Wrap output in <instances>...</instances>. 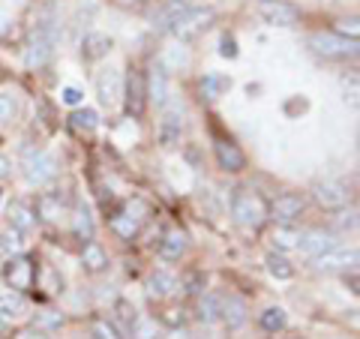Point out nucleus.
Here are the masks:
<instances>
[{
	"label": "nucleus",
	"instance_id": "37998d69",
	"mask_svg": "<svg viewBox=\"0 0 360 339\" xmlns=\"http://www.w3.org/2000/svg\"><path fill=\"white\" fill-rule=\"evenodd\" d=\"M39 213H42V219H58V201H54V198H42L39 201Z\"/></svg>",
	"mask_w": 360,
	"mask_h": 339
},
{
	"label": "nucleus",
	"instance_id": "f257e3e1",
	"mask_svg": "<svg viewBox=\"0 0 360 339\" xmlns=\"http://www.w3.org/2000/svg\"><path fill=\"white\" fill-rule=\"evenodd\" d=\"M60 37H63L60 21L51 13L37 21V27H33V33H30V42H27V51H25V63L30 66V70H39V66H45L54 58V49H58Z\"/></svg>",
	"mask_w": 360,
	"mask_h": 339
},
{
	"label": "nucleus",
	"instance_id": "e433bc0d",
	"mask_svg": "<svg viewBox=\"0 0 360 339\" xmlns=\"http://www.w3.org/2000/svg\"><path fill=\"white\" fill-rule=\"evenodd\" d=\"M115 315H117V321H120L123 327H127V331H129V327H132V321H135V319H139V315H135V309L129 307V303H127V300H117V307H115Z\"/></svg>",
	"mask_w": 360,
	"mask_h": 339
},
{
	"label": "nucleus",
	"instance_id": "6ab92c4d",
	"mask_svg": "<svg viewBox=\"0 0 360 339\" xmlns=\"http://www.w3.org/2000/svg\"><path fill=\"white\" fill-rule=\"evenodd\" d=\"M184 252H186V234L184 231H168L162 237V243H160V255L165 258V262H177Z\"/></svg>",
	"mask_w": 360,
	"mask_h": 339
},
{
	"label": "nucleus",
	"instance_id": "c85d7f7f",
	"mask_svg": "<svg viewBox=\"0 0 360 339\" xmlns=\"http://www.w3.org/2000/svg\"><path fill=\"white\" fill-rule=\"evenodd\" d=\"M82 262H84L87 270H94V274H96V270H103L108 264V258H105V250L99 243H87L84 252H82Z\"/></svg>",
	"mask_w": 360,
	"mask_h": 339
},
{
	"label": "nucleus",
	"instance_id": "39448f33",
	"mask_svg": "<svg viewBox=\"0 0 360 339\" xmlns=\"http://www.w3.org/2000/svg\"><path fill=\"white\" fill-rule=\"evenodd\" d=\"M4 279L9 288H18V291H27L37 279V267L27 255H9V262L4 267Z\"/></svg>",
	"mask_w": 360,
	"mask_h": 339
},
{
	"label": "nucleus",
	"instance_id": "9d476101",
	"mask_svg": "<svg viewBox=\"0 0 360 339\" xmlns=\"http://www.w3.org/2000/svg\"><path fill=\"white\" fill-rule=\"evenodd\" d=\"M357 264V250H345V246H333V250L315 255V267L319 270H348Z\"/></svg>",
	"mask_w": 360,
	"mask_h": 339
},
{
	"label": "nucleus",
	"instance_id": "b1692460",
	"mask_svg": "<svg viewBox=\"0 0 360 339\" xmlns=\"http://www.w3.org/2000/svg\"><path fill=\"white\" fill-rule=\"evenodd\" d=\"M198 319L205 324H213L222 319V298L219 295H201L198 300Z\"/></svg>",
	"mask_w": 360,
	"mask_h": 339
},
{
	"label": "nucleus",
	"instance_id": "423d86ee",
	"mask_svg": "<svg viewBox=\"0 0 360 339\" xmlns=\"http://www.w3.org/2000/svg\"><path fill=\"white\" fill-rule=\"evenodd\" d=\"M213 21V13L210 9H201V6H189L184 15H180V21L172 27V33L177 39H193L198 37L201 30H207V25Z\"/></svg>",
	"mask_w": 360,
	"mask_h": 339
},
{
	"label": "nucleus",
	"instance_id": "20e7f679",
	"mask_svg": "<svg viewBox=\"0 0 360 339\" xmlns=\"http://www.w3.org/2000/svg\"><path fill=\"white\" fill-rule=\"evenodd\" d=\"M96 96H99V103L108 105V108H115L123 99V75H120L117 66H105V70H99V75H96Z\"/></svg>",
	"mask_w": 360,
	"mask_h": 339
},
{
	"label": "nucleus",
	"instance_id": "ea45409f",
	"mask_svg": "<svg viewBox=\"0 0 360 339\" xmlns=\"http://www.w3.org/2000/svg\"><path fill=\"white\" fill-rule=\"evenodd\" d=\"M336 33H340V37L357 39V18H342V21H336Z\"/></svg>",
	"mask_w": 360,
	"mask_h": 339
},
{
	"label": "nucleus",
	"instance_id": "a211bd4d",
	"mask_svg": "<svg viewBox=\"0 0 360 339\" xmlns=\"http://www.w3.org/2000/svg\"><path fill=\"white\" fill-rule=\"evenodd\" d=\"M148 291L153 298H168L177 291V276L168 274V270H153L148 276Z\"/></svg>",
	"mask_w": 360,
	"mask_h": 339
},
{
	"label": "nucleus",
	"instance_id": "4468645a",
	"mask_svg": "<svg viewBox=\"0 0 360 339\" xmlns=\"http://www.w3.org/2000/svg\"><path fill=\"white\" fill-rule=\"evenodd\" d=\"M217 160H219V165L225 168V172H240V168L246 165V160H243V153H240V148L234 141H229V139H217Z\"/></svg>",
	"mask_w": 360,
	"mask_h": 339
},
{
	"label": "nucleus",
	"instance_id": "a878e982",
	"mask_svg": "<svg viewBox=\"0 0 360 339\" xmlns=\"http://www.w3.org/2000/svg\"><path fill=\"white\" fill-rule=\"evenodd\" d=\"M111 231L127 237V241H132L135 231H139V217H132V210L117 213V217H111Z\"/></svg>",
	"mask_w": 360,
	"mask_h": 339
},
{
	"label": "nucleus",
	"instance_id": "bb28decb",
	"mask_svg": "<svg viewBox=\"0 0 360 339\" xmlns=\"http://www.w3.org/2000/svg\"><path fill=\"white\" fill-rule=\"evenodd\" d=\"M270 241H274L276 250H295L297 241H300V234H297L295 225L283 222V225H276V229H274V237H270Z\"/></svg>",
	"mask_w": 360,
	"mask_h": 339
},
{
	"label": "nucleus",
	"instance_id": "58836bf2",
	"mask_svg": "<svg viewBox=\"0 0 360 339\" xmlns=\"http://www.w3.org/2000/svg\"><path fill=\"white\" fill-rule=\"evenodd\" d=\"M90 333H94V339H120L117 331L108 321H94L90 324Z\"/></svg>",
	"mask_w": 360,
	"mask_h": 339
},
{
	"label": "nucleus",
	"instance_id": "c756f323",
	"mask_svg": "<svg viewBox=\"0 0 360 339\" xmlns=\"http://www.w3.org/2000/svg\"><path fill=\"white\" fill-rule=\"evenodd\" d=\"M267 274L274 276V279H291V276H295V267H291L288 258L270 252L267 255Z\"/></svg>",
	"mask_w": 360,
	"mask_h": 339
},
{
	"label": "nucleus",
	"instance_id": "09e8293b",
	"mask_svg": "<svg viewBox=\"0 0 360 339\" xmlns=\"http://www.w3.org/2000/svg\"><path fill=\"white\" fill-rule=\"evenodd\" d=\"M120 4H141V0H120Z\"/></svg>",
	"mask_w": 360,
	"mask_h": 339
},
{
	"label": "nucleus",
	"instance_id": "7c9ffc66",
	"mask_svg": "<svg viewBox=\"0 0 360 339\" xmlns=\"http://www.w3.org/2000/svg\"><path fill=\"white\" fill-rule=\"evenodd\" d=\"M72 127L78 132H94L99 127V115H96L94 108H78L75 115H72Z\"/></svg>",
	"mask_w": 360,
	"mask_h": 339
},
{
	"label": "nucleus",
	"instance_id": "4c0bfd02",
	"mask_svg": "<svg viewBox=\"0 0 360 339\" xmlns=\"http://www.w3.org/2000/svg\"><path fill=\"white\" fill-rule=\"evenodd\" d=\"M129 331H132L135 339H153V321L150 319H135Z\"/></svg>",
	"mask_w": 360,
	"mask_h": 339
},
{
	"label": "nucleus",
	"instance_id": "a18cd8bd",
	"mask_svg": "<svg viewBox=\"0 0 360 339\" xmlns=\"http://www.w3.org/2000/svg\"><path fill=\"white\" fill-rule=\"evenodd\" d=\"M165 321H168V324H177V321H184V312H180V315H177V309H172V312H168V315H165Z\"/></svg>",
	"mask_w": 360,
	"mask_h": 339
},
{
	"label": "nucleus",
	"instance_id": "4be33fe9",
	"mask_svg": "<svg viewBox=\"0 0 360 339\" xmlns=\"http://www.w3.org/2000/svg\"><path fill=\"white\" fill-rule=\"evenodd\" d=\"M25 309H27V303H25V298H18V295H0V321H15V319H21L25 315Z\"/></svg>",
	"mask_w": 360,
	"mask_h": 339
},
{
	"label": "nucleus",
	"instance_id": "393cba45",
	"mask_svg": "<svg viewBox=\"0 0 360 339\" xmlns=\"http://www.w3.org/2000/svg\"><path fill=\"white\" fill-rule=\"evenodd\" d=\"M150 99L160 108L168 103V72L162 70V66H156L153 75H150Z\"/></svg>",
	"mask_w": 360,
	"mask_h": 339
},
{
	"label": "nucleus",
	"instance_id": "7ed1b4c3",
	"mask_svg": "<svg viewBox=\"0 0 360 339\" xmlns=\"http://www.w3.org/2000/svg\"><path fill=\"white\" fill-rule=\"evenodd\" d=\"M309 49L321 58H348V54L357 51V39L340 37V33H312Z\"/></svg>",
	"mask_w": 360,
	"mask_h": 339
},
{
	"label": "nucleus",
	"instance_id": "0eeeda50",
	"mask_svg": "<svg viewBox=\"0 0 360 339\" xmlns=\"http://www.w3.org/2000/svg\"><path fill=\"white\" fill-rule=\"evenodd\" d=\"M231 213H234V219H238L243 229H258V225L264 222V217H267L262 198H255V196H238L234 198V205H231Z\"/></svg>",
	"mask_w": 360,
	"mask_h": 339
},
{
	"label": "nucleus",
	"instance_id": "2eb2a0df",
	"mask_svg": "<svg viewBox=\"0 0 360 339\" xmlns=\"http://www.w3.org/2000/svg\"><path fill=\"white\" fill-rule=\"evenodd\" d=\"M189 6H193V4H186V0H168V4L160 9V13L153 15V27H156V30H168V33H172V27L177 25L180 15H184Z\"/></svg>",
	"mask_w": 360,
	"mask_h": 339
},
{
	"label": "nucleus",
	"instance_id": "cd10ccee",
	"mask_svg": "<svg viewBox=\"0 0 360 339\" xmlns=\"http://www.w3.org/2000/svg\"><path fill=\"white\" fill-rule=\"evenodd\" d=\"M229 87H231V78H225V75H219V72H210V75L201 78V90H205L207 99H219Z\"/></svg>",
	"mask_w": 360,
	"mask_h": 339
},
{
	"label": "nucleus",
	"instance_id": "aec40b11",
	"mask_svg": "<svg viewBox=\"0 0 360 339\" xmlns=\"http://www.w3.org/2000/svg\"><path fill=\"white\" fill-rule=\"evenodd\" d=\"M222 319L231 331H238L246 321V303L240 298H222Z\"/></svg>",
	"mask_w": 360,
	"mask_h": 339
},
{
	"label": "nucleus",
	"instance_id": "2f4dec72",
	"mask_svg": "<svg viewBox=\"0 0 360 339\" xmlns=\"http://www.w3.org/2000/svg\"><path fill=\"white\" fill-rule=\"evenodd\" d=\"M262 327L267 333H279L285 327V309H279V307H270L262 312Z\"/></svg>",
	"mask_w": 360,
	"mask_h": 339
},
{
	"label": "nucleus",
	"instance_id": "72a5a7b5",
	"mask_svg": "<svg viewBox=\"0 0 360 339\" xmlns=\"http://www.w3.org/2000/svg\"><path fill=\"white\" fill-rule=\"evenodd\" d=\"M33 324H37L39 331H58V327L63 324V315L54 312V309H37V315H33Z\"/></svg>",
	"mask_w": 360,
	"mask_h": 339
},
{
	"label": "nucleus",
	"instance_id": "9b49d317",
	"mask_svg": "<svg viewBox=\"0 0 360 339\" xmlns=\"http://www.w3.org/2000/svg\"><path fill=\"white\" fill-rule=\"evenodd\" d=\"M297 246H300V252H303V255H309V258H315V255H321V252H328V250H333V246H336V237H333L330 231L312 229V231H307V234H300V241H297Z\"/></svg>",
	"mask_w": 360,
	"mask_h": 339
},
{
	"label": "nucleus",
	"instance_id": "5701e85b",
	"mask_svg": "<svg viewBox=\"0 0 360 339\" xmlns=\"http://www.w3.org/2000/svg\"><path fill=\"white\" fill-rule=\"evenodd\" d=\"M186 63H189V54H186L184 45H168V49L162 51V58H160V66L168 72H180Z\"/></svg>",
	"mask_w": 360,
	"mask_h": 339
},
{
	"label": "nucleus",
	"instance_id": "ddd939ff",
	"mask_svg": "<svg viewBox=\"0 0 360 339\" xmlns=\"http://www.w3.org/2000/svg\"><path fill=\"white\" fill-rule=\"evenodd\" d=\"M270 213H274L276 222H295L300 213H303V198L300 196H279L274 205H270Z\"/></svg>",
	"mask_w": 360,
	"mask_h": 339
},
{
	"label": "nucleus",
	"instance_id": "f704fd0d",
	"mask_svg": "<svg viewBox=\"0 0 360 339\" xmlns=\"http://www.w3.org/2000/svg\"><path fill=\"white\" fill-rule=\"evenodd\" d=\"M0 250H4L6 255H18L21 250H25V234L13 229L6 237H0Z\"/></svg>",
	"mask_w": 360,
	"mask_h": 339
},
{
	"label": "nucleus",
	"instance_id": "473e14b6",
	"mask_svg": "<svg viewBox=\"0 0 360 339\" xmlns=\"http://www.w3.org/2000/svg\"><path fill=\"white\" fill-rule=\"evenodd\" d=\"M75 234L78 237H94V217H90V207L87 205H78L75 210Z\"/></svg>",
	"mask_w": 360,
	"mask_h": 339
},
{
	"label": "nucleus",
	"instance_id": "a19ab883",
	"mask_svg": "<svg viewBox=\"0 0 360 339\" xmlns=\"http://www.w3.org/2000/svg\"><path fill=\"white\" fill-rule=\"evenodd\" d=\"M219 54L222 58H238V42H234V37H229V33L219 39Z\"/></svg>",
	"mask_w": 360,
	"mask_h": 339
},
{
	"label": "nucleus",
	"instance_id": "49530a36",
	"mask_svg": "<svg viewBox=\"0 0 360 339\" xmlns=\"http://www.w3.org/2000/svg\"><path fill=\"white\" fill-rule=\"evenodd\" d=\"M15 339H49V336H42V333H33V331H25V333H18Z\"/></svg>",
	"mask_w": 360,
	"mask_h": 339
},
{
	"label": "nucleus",
	"instance_id": "1a4fd4ad",
	"mask_svg": "<svg viewBox=\"0 0 360 339\" xmlns=\"http://www.w3.org/2000/svg\"><path fill=\"white\" fill-rule=\"evenodd\" d=\"M262 18L274 27H295L297 25V9L291 4H283V0H264Z\"/></svg>",
	"mask_w": 360,
	"mask_h": 339
},
{
	"label": "nucleus",
	"instance_id": "6e6552de",
	"mask_svg": "<svg viewBox=\"0 0 360 339\" xmlns=\"http://www.w3.org/2000/svg\"><path fill=\"white\" fill-rule=\"evenodd\" d=\"M312 192H315V201L328 210H340L348 205V186L342 180H321V184H315Z\"/></svg>",
	"mask_w": 360,
	"mask_h": 339
},
{
	"label": "nucleus",
	"instance_id": "de8ad7c7",
	"mask_svg": "<svg viewBox=\"0 0 360 339\" xmlns=\"http://www.w3.org/2000/svg\"><path fill=\"white\" fill-rule=\"evenodd\" d=\"M9 174V160L6 156H0V177H6Z\"/></svg>",
	"mask_w": 360,
	"mask_h": 339
},
{
	"label": "nucleus",
	"instance_id": "412c9836",
	"mask_svg": "<svg viewBox=\"0 0 360 339\" xmlns=\"http://www.w3.org/2000/svg\"><path fill=\"white\" fill-rule=\"evenodd\" d=\"M33 222H37V217H33V210L27 205H21V201H13V205H9V225H13L15 231L27 234L33 229Z\"/></svg>",
	"mask_w": 360,
	"mask_h": 339
},
{
	"label": "nucleus",
	"instance_id": "79ce46f5",
	"mask_svg": "<svg viewBox=\"0 0 360 339\" xmlns=\"http://www.w3.org/2000/svg\"><path fill=\"white\" fill-rule=\"evenodd\" d=\"M60 99H63L66 105H82L84 94H82V90H78V87H63V90H60Z\"/></svg>",
	"mask_w": 360,
	"mask_h": 339
},
{
	"label": "nucleus",
	"instance_id": "f03ea898",
	"mask_svg": "<svg viewBox=\"0 0 360 339\" xmlns=\"http://www.w3.org/2000/svg\"><path fill=\"white\" fill-rule=\"evenodd\" d=\"M21 168H25V177L33 186H45L49 180H54V174H58V162H54V156L45 153V151H27Z\"/></svg>",
	"mask_w": 360,
	"mask_h": 339
},
{
	"label": "nucleus",
	"instance_id": "f3484780",
	"mask_svg": "<svg viewBox=\"0 0 360 339\" xmlns=\"http://www.w3.org/2000/svg\"><path fill=\"white\" fill-rule=\"evenodd\" d=\"M111 37H105V33H84V39H82V54L87 60H99V58H105V54L111 51Z\"/></svg>",
	"mask_w": 360,
	"mask_h": 339
},
{
	"label": "nucleus",
	"instance_id": "f8f14e48",
	"mask_svg": "<svg viewBox=\"0 0 360 339\" xmlns=\"http://www.w3.org/2000/svg\"><path fill=\"white\" fill-rule=\"evenodd\" d=\"M165 108V117H162V127H160V141L165 144V148H172V144H177L180 141V108L177 105H172V99L162 105Z\"/></svg>",
	"mask_w": 360,
	"mask_h": 339
},
{
	"label": "nucleus",
	"instance_id": "dca6fc26",
	"mask_svg": "<svg viewBox=\"0 0 360 339\" xmlns=\"http://www.w3.org/2000/svg\"><path fill=\"white\" fill-rule=\"evenodd\" d=\"M123 96H127L129 115H141L144 111V78L139 72H132L127 82H123Z\"/></svg>",
	"mask_w": 360,
	"mask_h": 339
},
{
	"label": "nucleus",
	"instance_id": "c9c22d12",
	"mask_svg": "<svg viewBox=\"0 0 360 339\" xmlns=\"http://www.w3.org/2000/svg\"><path fill=\"white\" fill-rule=\"evenodd\" d=\"M13 117H15V96L4 90V94H0V127H6Z\"/></svg>",
	"mask_w": 360,
	"mask_h": 339
},
{
	"label": "nucleus",
	"instance_id": "8fccbe9b",
	"mask_svg": "<svg viewBox=\"0 0 360 339\" xmlns=\"http://www.w3.org/2000/svg\"><path fill=\"white\" fill-rule=\"evenodd\" d=\"M4 327H6V321H0V333H4Z\"/></svg>",
	"mask_w": 360,
	"mask_h": 339
},
{
	"label": "nucleus",
	"instance_id": "c03bdc74",
	"mask_svg": "<svg viewBox=\"0 0 360 339\" xmlns=\"http://www.w3.org/2000/svg\"><path fill=\"white\" fill-rule=\"evenodd\" d=\"M354 213H342V219H340V229H354Z\"/></svg>",
	"mask_w": 360,
	"mask_h": 339
}]
</instances>
